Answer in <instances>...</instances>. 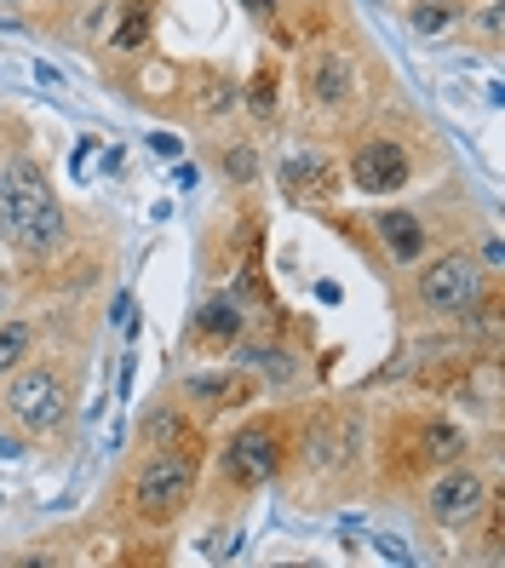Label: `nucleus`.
Wrapping results in <instances>:
<instances>
[{
    "instance_id": "obj_1",
    "label": "nucleus",
    "mask_w": 505,
    "mask_h": 568,
    "mask_svg": "<svg viewBox=\"0 0 505 568\" xmlns=\"http://www.w3.org/2000/svg\"><path fill=\"white\" fill-rule=\"evenodd\" d=\"M0 236H7L23 258H52L63 247V202L47 179L41 155L12 150L0 155Z\"/></svg>"
},
{
    "instance_id": "obj_2",
    "label": "nucleus",
    "mask_w": 505,
    "mask_h": 568,
    "mask_svg": "<svg viewBox=\"0 0 505 568\" xmlns=\"http://www.w3.org/2000/svg\"><path fill=\"white\" fill-rule=\"evenodd\" d=\"M201 488V454L184 448H144L132 459V471L121 483V506L139 528H166L190 511V499Z\"/></svg>"
},
{
    "instance_id": "obj_3",
    "label": "nucleus",
    "mask_w": 505,
    "mask_h": 568,
    "mask_svg": "<svg viewBox=\"0 0 505 568\" xmlns=\"http://www.w3.org/2000/svg\"><path fill=\"white\" fill-rule=\"evenodd\" d=\"M0 414L18 425V437L47 443L75 414V379L63 374V367L23 362V367H12V374L0 379Z\"/></svg>"
},
{
    "instance_id": "obj_4",
    "label": "nucleus",
    "mask_w": 505,
    "mask_h": 568,
    "mask_svg": "<svg viewBox=\"0 0 505 568\" xmlns=\"http://www.w3.org/2000/svg\"><path fill=\"white\" fill-rule=\"evenodd\" d=\"M293 465V425L282 414H253L224 437L219 448V488L224 494H253L276 483Z\"/></svg>"
},
{
    "instance_id": "obj_5",
    "label": "nucleus",
    "mask_w": 505,
    "mask_h": 568,
    "mask_svg": "<svg viewBox=\"0 0 505 568\" xmlns=\"http://www.w3.org/2000/svg\"><path fill=\"white\" fill-rule=\"evenodd\" d=\"M488 293H494V276H488L465 247H448V253L425 258V264H420V282H414L420 311L436 316V322H465Z\"/></svg>"
},
{
    "instance_id": "obj_6",
    "label": "nucleus",
    "mask_w": 505,
    "mask_h": 568,
    "mask_svg": "<svg viewBox=\"0 0 505 568\" xmlns=\"http://www.w3.org/2000/svg\"><path fill=\"white\" fill-rule=\"evenodd\" d=\"M293 454L305 471L316 477H340L367 454V425H362V408H316L305 425L293 430Z\"/></svg>"
},
{
    "instance_id": "obj_7",
    "label": "nucleus",
    "mask_w": 505,
    "mask_h": 568,
    "mask_svg": "<svg viewBox=\"0 0 505 568\" xmlns=\"http://www.w3.org/2000/svg\"><path fill=\"white\" fill-rule=\"evenodd\" d=\"M488 499H494V483L477 471L471 459H454V465H436L425 494H420V506L436 528H448V534H465V528H477L483 511H488Z\"/></svg>"
},
{
    "instance_id": "obj_8",
    "label": "nucleus",
    "mask_w": 505,
    "mask_h": 568,
    "mask_svg": "<svg viewBox=\"0 0 505 568\" xmlns=\"http://www.w3.org/2000/svg\"><path fill=\"white\" fill-rule=\"evenodd\" d=\"M340 179L351 190H362V195H396V190L414 184V155L402 150L396 139H385V132H367V139L351 144Z\"/></svg>"
},
{
    "instance_id": "obj_9",
    "label": "nucleus",
    "mask_w": 505,
    "mask_h": 568,
    "mask_svg": "<svg viewBox=\"0 0 505 568\" xmlns=\"http://www.w3.org/2000/svg\"><path fill=\"white\" fill-rule=\"evenodd\" d=\"M184 408H195V419H219L235 408H253L259 403V374L253 367H195V374L179 379Z\"/></svg>"
},
{
    "instance_id": "obj_10",
    "label": "nucleus",
    "mask_w": 505,
    "mask_h": 568,
    "mask_svg": "<svg viewBox=\"0 0 505 568\" xmlns=\"http://www.w3.org/2000/svg\"><path fill=\"white\" fill-rule=\"evenodd\" d=\"M356 87H362V70H356V58L340 41H322L305 58V92H311L316 110H345L356 98Z\"/></svg>"
},
{
    "instance_id": "obj_11",
    "label": "nucleus",
    "mask_w": 505,
    "mask_h": 568,
    "mask_svg": "<svg viewBox=\"0 0 505 568\" xmlns=\"http://www.w3.org/2000/svg\"><path fill=\"white\" fill-rule=\"evenodd\" d=\"M276 173H282V190L293 202H333V195H340V166H333V155H322L311 144L287 150Z\"/></svg>"
},
{
    "instance_id": "obj_12",
    "label": "nucleus",
    "mask_w": 505,
    "mask_h": 568,
    "mask_svg": "<svg viewBox=\"0 0 505 568\" xmlns=\"http://www.w3.org/2000/svg\"><path fill=\"white\" fill-rule=\"evenodd\" d=\"M402 430H408V443L425 454V465L436 471V465H454V459H471V430L443 419V414H408V419H396Z\"/></svg>"
},
{
    "instance_id": "obj_13",
    "label": "nucleus",
    "mask_w": 505,
    "mask_h": 568,
    "mask_svg": "<svg viewBox=\"0 0 505 568\" xmlns=\"http://www.w3.org/2000/svg\"><path fill=\"white\" fill-rule=\"evenodd\" d=\"M248 333V311L242 298H208L195 316H190V345L195 351H235V339Z\"/></svg>"
},
{
    "instance_id": "obj_14",
    "label": "nucleus",
    "mask_w": 505,
    "mask_h": 568,
    "mask_svg": "<svg viewBox=\"0 0 505 568\" xmlns=\"http://www.w3.org/2000/svg\"><path fill=\"white\" fill-rule=\"evenodd\" d=\"M132 92H139V104H150V110H179L184 92H190V70H184L179 58L144 52L139 75H132Z\"/></svg>"
},
{
    "instance_id": "obj_15",
    "label": "nucleus",
    "mask_w": 505,
    "mask_h": 568,
    "mask_svg": "<svg viewBox=\"0 0 505 568\" xmlns=\"http://www.w3.org/2000/svg\"><path fill=\"white\" fill-rule=\"evenodd\" d=\"M139 448L201 454V419H190V408H179V403H150V414L139 419Z\"/></svg>"
},
{
    "instance_id": "obj_16",
    "label": "nucleus",
    "mask_w": 505,
    "mask_h": 568,
    "mask_svg": "<svg viewBox=\"0 0 505 568\" xmlns=\"http://www.w3.org/2000/svg\"><path fill=\"white\" fill-rule=\"evenodd\" d=\"M184 104H190L195 121H224V115L242 110V81H235L230 70H195Z\"/></svg>"
},
{
    "instance_id": "obj_17",
    "label": "nucleus",
    "mask_w": 505,
    "mask_h": 568,
    "mask_svg": "<svg viewBox=\"0 0 505 568\" xmlns=\"http://www.w3.org/2000/svg\"><path fill=\"white\" fill-rule=\"evenodd\" d=\"M374 236L385 242L391 264H420V258H425V247H431V224H425L420 213L391 207V213H380V219H374Z\"/></svg>"
},
{
    "instance_id": "obj_18",
    "label": "nucleus",
    "mask_w": 505,
    "mask_h": 568,
    "mask_svg": "<svg viewBox=\"0 0 505 568\" xmlns=\"http://www.w3.org/2000/svg\"><path fill=\"white\" fill-rule=\"evenodd\" d=\"M155 36V0H127L115 29H110V52L115 58H144Z\"/></svg>"
},
{
    "instance_id": "obj_19",
    "label": "nucleus",
    "mask_w": 505,
    "mask_h": 568,
    "mask_svg": "<svg viewBox=\"0 0 505 568\" xmlns=\"http://www.w3.org/2000/svg\"><path fill=\"white\" fill-rule=\"evenodd\" d=\"M459 396H465V408L499 414V408H505V379H499V362H494V356H483V362H465Z\"/></svg>"
},
{
    "instance_id": "obj_20",
    "label": "nucleus",
    "mask_w": 505,
    "mask_h": 568,
    "mask_svg": "<svg viewBox=\"0 0 505 568\" xmlns=\"http://www.w3.org/2000/svg\"><path fill=\"white\" fill-rule=\"evenodd\" d=\"M242 110L253 115V121H264L271 126L276 115H282V87H276V63H259V75L242 87Z\"/></svg>"
},
{
    "instance_id": "obj_21",
    "label": "nucleus",
    "mask_w": 505,
    "mask_h": 568,
    "mask_svg": "<svg viewBox=\"0 0 505 568\" xmlns=\"http://www.w3.org/2000/svg\"><path fill=\"white\" fill-rule=\"evenodd\" d=\"M459 18H465V12L454 7V0H414V7H408V29H414L420 41L448 36V29H454Z\"/></svg>"
},
{
    "instance_id": "obj_22",
    "label": "nucleus",
    "mask_w": 505,
    "mask_h": 568,
    "mask_svg": "<svg viewBox=\"0 0 505 568\" xmlns=\"http://www.w3.org/2000/svg\"><path fill=\"white\" fill-rule=\"evenodd\" d=\"M213 161H219V173L230 184H259V150L253 144H219Z\"/></svg>"
},
{
    "instance_id": "obj_23",
    "label": "nucleus",
    "mask_w": 505,
    "mask_h": 568,
    "mask_svg": "<svg viewBox=\"0 0 505 568\" xmlns=\"http://www.w3.org/2000/svg\"><path fill=\"white\" fill-rule=\"evenodd\" d=\"M29 345H36V327H29V322H7V327H0V379L29 362Z\"/></svg>"
},
{
    "instance_id": "obj_24",
    "label": "nucleus",
    "mask_w": 505,
    "mask_h": 568,
    "mask_svg": "<svg viewBox=\"0 0 505 568\" xmlns=\"http://www.w3.org/2000/svg\"><path fill=\"white\" fill-rule=\"evenodd\" d=\"M477 36H483V47H499V41H505V12H499V0H488V7L477 12Z\"/></svg>"
},
{
    "instance_id": "obj_25",
    "label": "nucleus",
    "mask_w": 505,
    "mask_h": 568,
    "mask_svg": "<svg viewBox=\"0 0 505 568\" xmlns=\"http://www.w3.org/2000/svg\"><path fill=\"white\" fill-rule=\"evenodd\" d=\"M282 7H287V0H242V12H248L253 23H276Z\"/></svg>"
},
{
    "instance_id": "obj_26",
    "label": "nucleus",
    "mask_w": 505,
    "mask_h": 568,
    "mask_svg": "<svg viewBox=\"0 0 505 568\" xmlns=\"http://www.w3.org/2000/svg\"><path fill=\"white\" fill-rule=\"evenodd\" d=\"M499 264H505V258H499V242L488 236V242H483V271H488V276H499Z\"/></svg>"
},
{
    "instance_id": "obj_27",
    "label": "nucleus",
    "mask_w": 505,
    "mask_h": 568,
    "mask_svg": "<svg viewBox=\"0 0 505 568\" xmlns=\"http://www.w3.org/2000/svg\"><path fill=\"white\" fill-rule=\"evenodd\" d=\"M195 179H201V173H195V161L173 166V184H179V190H195Z\"/></svg>"
},
{
    "instance_id": "obj_28",
    "label": "nucleus",
    "mask_w": 505,
    "mask_h": 568,
    "mask_svg": "<svg viewBox=\"0 0 505 568\" xmlns=\"http://www.w3.org/2000/svg\"><path fill=\"white\" fill-rule=\"evenodd\" d=\"M150 144H155V155H179V139H166V132H155Z\"/></svg>"
},
{
    "instance_id": "obj_29",
    "label": "nucleus",
    "mask_w": 505,
    "mask_h": 568,
    "mask_svg": "<svg viewBox=\"0 0 505 568\" xmlns=\"http://www.w3.org/2000/svg\"><path fill=\"white\" fill-rule=\"evenodd\" d=\"M52 7H63V12H70V7H92V0H52Z\"/></svg>"
}]
</instances>
